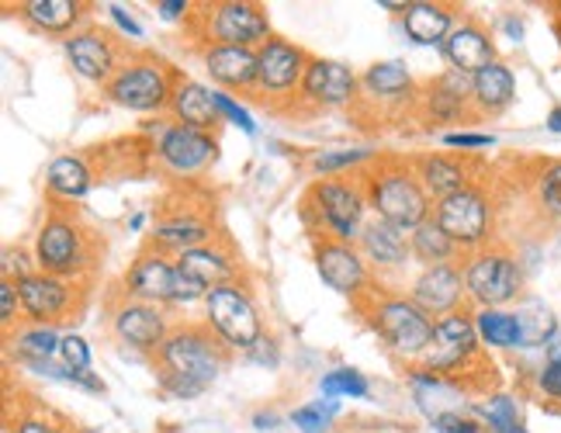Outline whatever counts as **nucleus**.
<instances>
[{
  "instance_id": "nucleus-1",
  "label": "nucleus",
  "mask_w": 561,
  "mask_h": 433,
  "mask_svg": "<svg viewBox=\"0 0 561 433\" xmlns=\"http://www.w3.org/2000/svg\"><path fill=\"white\" fill-rule=\"evenodd\" d=\"M229 361V346L208 322H184L174 327L157 351L160 385L178 399H194L219 378Z\"/></svg>"
},
{
  "instance_id": "nucleus-2",
  "label": "nucleus",
  "mask_w": 561,
  "mask_h": 433,
  "mask_svg": "<svg viewBox=\"0 0 561 433\" xmlns=\"http://www.w3.org/2000/svg\"><path fill=\"white\" fill-rule=\"evenodd\" d=\"M364 191H368V205L381 223L396 226L402 232L420 229L430 215V191L423 187L416 167L409 163H385L371 173H360Z\"/></svg>"
},
{
  "instance_id": "nucleus-3",
  "label": "nucleus",
  "mask_w": 561,
  "mask_h": 433,
  "mask_svg": "<svg viewBox=\"0 0 561 433\" xmlns=\"http://www.w3.org/2000/svg\"><path fill=\"white\" fill-rule=\"evenodd\" d=\"M364 208H368V191H364L360 173L357 178H322L309 187L301 215L306 223L330 236V240L354 243L364 232Z\"/></svg>"
},
{
  "instance_id": "nucleus-4",
  "label": "nucleus",
  "mask_w": 561,
  "mask_h": 433,
  "mask_svg": "<svg viewBox=\"0 0 561 433\" xmlns=\"http://www.w3.org/2000/svg\"><path fill=\"white\" fill-rule=\"evenodd\" d=\"M178 80L181 73L167 67L163 59L139 56L122 62V70L104 83V94L118 107H128V112H160V107H170Z\"/></svg>"
},
{
  "instance_id": "nucleus-5",
  "label": "nucleus",
  "mask_w": 561,
  "mask_h": 433,
  "mask_svg": "<svg viewBox=\"0 0 561 433\" xmlns=\"http://www.w3.org/2000/svg\"><path fill=\"white\" fill-rule=\"evenodd\" d=\"M312 56L295 46V42L271 35L261 49H256V87L253 94L264 107H285L298 101L301 94V80H306Z\"/></svg>"
},
{
  "instance_id": "nucleus-6",
  "label": "nucleus",
  "mask_w": 561,
  "mask_h": 433,
  "mask_svg": "<svg viewBox=\"0 0 561 433\" xmlns=\"http://www.w3.org/2000/svg\"><path fill=\"white\" fill-rule=\"evenodd\" d=\"M434 316H426L413 298L385 295L371 301V327L399 357H423L434 343Z\"/></svg>"
},
{
  "instance_id": "nucleus-7",
  "label": "nucleus",
  "mask_w": 561,
  "mask_h": 433,
  "mask_svg": "<svg viewBox=\"0 0 561 433\" xmlns=\"http://www.w3.org/2000/svg\"><path fill=\"white\" fill-rule=\"evenodd\" d=\"M465 292L479 309H500L524 295V267L503 247H485L465 264Z\"/></svg>"
},
{
  "instance_id": "nucleus-8",
  "label": "nucleus",
  "mask_w": 561,
  "mask_h": 433,
  "mask_svg": "<svg viewBox=\"0 0 561 433\" xmlns=\"http://www.w3.org/2000/svg\"><path fill=\"white\" fill-rule=\"evenodd\" d=\"M205 322L219 333V340L229 346V351H253L256 343L264 340V322L261 312H256V301L250 298V292L232 281V285H222L208 292L205 298Z\"/></svg>"
},
{
  "instance_id": "nucleus-9",
  "label": "nucleus",
  "mask_w": 561,
  "mask_h": 433,
  "mask_svg": "<svg viewBox=\"0 0 561 433\" xmlns=\"http://www.w3.org/2000/svg\"><path fill=\"white\" fill-rule=\"evenodd\" d=\"M91 243H88V229H83L73 215L67 212H53L38 229L35 240V264L42 274L53 277H77L88 271L91 264Z\"/></svg>"
},
{
  "instance_id": "nucleus-10",
  "label": "nucleus",
  "mask_w": 561,
  "mask_h": 433,
  "mask_svg": "<svg viewBox=\"0 0 561 433\" xmlns=\"http://www.w3.org/2000/svg\"><path fill=\"white\" fill-rule=\"evenodd\" d=\"M474 361H482V340H479V330H474V316L461 309L440 316L434 322V343H430V351L420 357L426 375L455 381Z\"/></svg>"
},
{
  "instance_id": "nucleus-11",
  "label": "nucleus",
  "mask_w": 561,
  "mask_h": 433,
  "mask_svg": "<svg viewBox=\"0 0 561 433\" xmlns=\"http://www.w3.org/2000/svg\"><path fill=\"white\" fill-rule=\"evenodd\" d=\"M205 38L211 46H243L261 49L271 38V21L261 4L250 0H226L205 8Z\"/></svg>"
},
{
  "instance_id": "nucleus-12",
  "label": "nucleus",
  "mask_w": 561,
  "mask_h": 433,
  "mask_svg": "<svg viewBox=\"0 0 561 433\" xmlns=\"http://www.w3.org/2000/svg\"><path fill=\"white\" fill-rule=\"evenodd\" d=\"M434 223L465 250H479L492 236V205L482 187H465L437 202Z\"/></svg>"
},
{
  "instance_id": "nucleus-13",
  "label": "nucleus",
  "mask_w": 561,
  "mask_h": 433,
  "mask_svg": "<svg viewBox=\"0 0 561 433\" xmlns=\"http://www.w3.org/2000/svg\"><path fill=\"white\" fill-rule=\"evenodd\" d=\"M18 298H21V312L28 316V322H38V327H56V322L77 316V309L83 306L73 281L42 271L18 281Z\"/></svg>"
},
{
  "instance_id": "nucleus-14",
  "label": "nucleus",
  "mask_w": 561,
  "mask_h": 433,
  "mask_svg": "<svg viewBox=\"0 0 561 433\" xmlns=\"http://www.w3.org/2000/svg\"><path fill=\"white\" fill-rule=\"evenodd\" d=\"M360 98V80L347 62L336 59H316L309 62L306 80H301L298 101H306L312 107H347Z\"/></svg>"
},
{
  "instance_id": "nucleus-15",
  "label": "nucleus",
  "mask_w": 561,
  "mask_h": 433,
  "mask_svg": "<svg viewBox=\"0 0 561 433\" xmlns=\"http://www.w3.org/2000/svg\"><path fill=\"white\" fill-rule=\"evenodd\" d=\"M316 271L340 295L357 298V295L368 292V267H364V257L354 250V243L319 236L316 240Z\"/></svg>"
},
{
  "instance_id": "nucleus-16",
  "label": "nucleus",
  "mask_w": 561,
  "mask_h": 433,
  "mask_svg": "<svg viewBox=\"0 0 561 433\" xmlns=\"http://www.w3.org/2000/svg\"><path fill=\"white\" fill-rule=\"evenodd\" d=\"M215 133H202V128H187V125H167L163 136L157 139V157L167 170L174 173H198L211 167L215 160Z\"/></svg>"
},
{
  "instance_id": "nucleus-17",
  "label": "nucleus",
  "mask_w": 561,
  "mask_h": 433,
  "mask_svg": "<svg viewBox=\"0 0 561 433\" xmlns=\"http://www.w3.org/2000/svg\"><path fill=\"white\" fill-rule=\"evenodd\" d=\"M67 59L70 67L94 83H107L118 70H122V53L112 38H107L101 29H80L67 38Z\"/></svg>"
},
{
  "instance_id": "nucleus-18",
  "label": "nucleus",
  "mask_w": 561,
  "mask_h": 433,
  "mask_svg": "<svg viewBox=\"0 0 561 433\" xmlns=\"http://www.w3.org/2000/svg\"><path fill=\"white\" fill-rule=\"evenodd\" d=\"M465 271L455 267V264H440V267H426L416 285H413V298L416 306L426 312V316H450L461 309V298H465Z\"/></svg>"
},
{
  "instance_id": "nucleus-19",
  "label": "nucleus",
  "mask_w": 561,
  "mask_h": 433,
  "mask_svg": "<svg viewBox=\"0 0 561 433\" xmlns=\"http://www.w3.org/2000/svg\"><path fill=\"white\" fill-rule=\"evenodd\" d=\"M444 59L450 62V70L458 73H482L485 67H492L495 62V46H492V35L479 25L474 18H465L455 25V32L447 35L444 42Z\"/></svg>"
},
{
  "instance_id": "nucleus-20",
  "label": "nucleus",
  "mask_w": 561,
  "mask_h": 433,
  "mask_svg": "<svg viewBox=\"0 0 561 433\" xmlns=\"http://www.w3.org/2000/svg\"><path fill=\"white\" fill-rule=\"evenodd\" d=\"M178 288V267L167 264L160 253H139L136 264L125 274V292L146 306H160V301H174Z\"/></svg>"
},
{
  "instance_id": "nucleus-21",
  "label": "nucleus",
  "mask_w": 561,
  "mask_h": 433,
  "mask_svg": "<svg viewBox=\"0 0 561 433\" xmlns=\"http://www.w3.org/2000/svg\"><path fill=\"white\" fill-rule=\"evenodd\" d=\"M474 87H471V77L468 73H458V70H447L440 77H434L426 83V91L420 94V104L426 118L434 122H455L461 118L465 112H474Z\"/></svg>"
},
{
  "instance_id": "nucleus-22",
  "label": "nucleus",
  "mask_w": 561,
  "mask_h": 433,
  "mask_svg": "<svg viewBox=\"0 0 561 433\" xmlns=\"http://www.w3.org/2000/svg\"><path fill=\"white\" fill-rule=\"evenodd\" d=\"M115 337L125 340L136 351H160L163 340L170 337L167 316L157 306H146V301H125V306L115 312Z\"/></svg>"
},
{
  "instance_id": "nucleus-23",
  "label": "nucleus",
  "mask_w": 561,
  "mask_h": 433,
  "mask_svg": "<svg viewBox=\"0 0 561 433\" xmlns=\"http://www.w3.org/2000/svg\"><path fill=\"white\" fill-rule=\"evenodd\" d=\"M208 77L226 87V91H247L253 94L256 87V49L243 46H208L202 53Z\"/></svg>"
},
{
  "instance_id": "nucleus-24",
  "label": "nucleus",
  "mask_w": 561,
  "mask_h": 433,
  "mask_svg": "<svg viewBox=\"0 0 561 433\" xmlns=\"http://www.w3.org/2000/svg\"><path fill=\"white\" fill-rule=\"evenodd\" d=\"M170 115H174L178 125L202 128V133H215L222 122L219 107H215V91H208V87L194 83L187 77L178 80V91L170 98Z\"/></svg>"
},
{
  "instance_id": "nucleus-25",
  "label": "nucleus",
  "mask_w": 561,
  "mask_h": 433,
  "mask_svg": "<svg viewBox=\"0 0 561 433\" xmlns=\"http://www.w3.org/2000/svg\"><path fill=\"white\" fill-rule=\"evenodd\" d=\"M178 271L194 281L198 288L205 292H215V288H222V285H232L236 281V264H232V257L219 247H194V250H184L178 257Z\"/></svg>"
},
{
  "instance_id": "nucleus-26",
  "label": "nucleus",
  "mask_w": 561,
  "mask_h": 433,
  "mask_svg": "<svg viewBox=\"0 0 561 433\" xmlns=\"http://www.w3.org/2000/svg\"><path fill=\"white\" fill-rule=\"evenodd\" d=\"M455 25H458L455 11L444 8V4H434V0H416V4H409L402 14V29L409 38L416 42V46H440L444 49V42L450 32H455Z\"/></svg>"
},
{
  "instance_id": "nucleus-27",
  "label": "nucleus",
  "mask_w": 561,
  "mask_h": 433,
  "mask_svg": "<svg viewBox=\"0 0 561 433\" xmlns=\"http://www.w3.org/2000/svg\"><path fill=\"white\" fill-rule=\"evenodd\" d=\"M18 14L28 21L35 32H49V35H73L80 32L88 8L77 4V0H25L18 8Z\"/></svg>"
},
{
  "instance_id": "nucleus-28",
  "label": "nucleus",
  "mask_w": 561,
  "mask_h": 433,
  "mask_svg": "<svg viewBox=\"0 0 561 433\" xmlns=\"http://www.w3.org/2000/svg\"><path fill=\"white\" fill-rule=\"evenodd\" d=\"M208 240H211V223L191 208H178V212L163 215L153 229V243L167 247V250H178V253L205 247Z\"/></svg>"
},
{
  "instance_id": "nucleus-29",
  "label": "nucleus",
  "mask_w": 561,
  "mask_h": 433,
  "mask_svg": "<svg viewBox=\"0 0 561 433\" xmlns=\"http://www.w3.org/2000/svg\"><path fill=\"white\" fill-rule=\"evenodd\" d=\"M471 87H474V98H471L474 115H503L516 98V77L500 59H495L492 67H485L482 73H474Z\"/></svg>"
},
{
  "instance_id": "nucleus-30",
  "label": "nucleus",
  "mask_w": 561,
  "mask_h": 433,
  "mask_svg": "<svg viewBox=\"0 0 561 433\" xmlns=\"http://www.w3.org/2000/svg\"><path fill=\"white\" fill-rule=\"evenodd\" d=\"M416 173L423 187L434 194L437 202L450 198V194H458L465 187H471V173H468V163L450 157V153H426L416 160Z\"/></svg>"
},
{
  "instance_id": "nucleus-31",
  "label": "nucleus",
  "mask_w": 561,
  "mask_h": 433,
  "mask_svg": "<svg viewBox=\"0 0 561 433\" xmlns=\"http://www.w3.org/2000/svg\"><path fill=\"white\" fill-rule=\"evenodd\" d=\"M357 243H360V257H368L375 267H402L405 260L413 257V247H409L405 232L381 223V219L364 226Z\"/></svg>"
},
{
  "instance_id": "nucleus-32",
  "label": "nucleus",
  "mask_w": 561,
  "mask_h": 433,
  "mask_svg": "<svg viewBox=\"0 0 561 433\" xmlns=\"http://www.w3.org/2000/svg\"><path fill=\"white\" fill-rule=\"evenodd\" d=\"M360 98L368 101H409L413 98V77H409V70L402 67V62H375V67L364 70L360 77Z\"/></svg>"
},
{
  "instance_id": "nucleus-33",
  "label": "nucleus",
  "mask_w": 561,
  "mask_h": 433,
  "mask_svg": "<svg viewBox=\"0 0 561 433\" xmlns=\"http://www.w3.org/2000/svg\"><path fill=\"white\" fill-rule=\"evenodd\" d=\"M474 330H479L482 346H495V351L524 346V330H520V319H516V312L479 309V312H474Z\"/></svg>"
},
{
  "instance_id": "nucleus-34",
  "label": "nucleus",
  "mask_w": 561,
  "mask_h": 433,
  "mask_svg": "<svg viewBox=\"0 0 561 433\" xmlns=\"http://www.w3.org/2000/svg\"><path fill=\"white\" fill-rule=\"evenodd\" d=\"M409 247H413V257L423 260L426 267L450 264V260H455V253H458V243L450 240V236L434 219H426L420 229L409 232Z\"/></svg>"
},
{
  "instance_id": "nucleus-35",
  "label": "nucleus",
  "mask_w": 561,
  "mask_h": 433,
  "mask_svg": "<svg viewBox=\"0 0 561 433\" xmlns=\"http://www.w3.org/2000/svg\"><path fill=\"white\" fill-rule=\"evenodd\" d=\"M46 184L59 198H83L91 187V167L80 157H56L46 170Z\"/></svg>"
},
{
  "instance_id": "nucleus-36",
  "label": "nucleus",
  "mask_w": 561,
  "mask_h": 433,
  "mask_svg": "<svg viewBox=\"0 0 561 433\" xmlns=\"http://www.w3.org/2000/svg\"><path fill=\"white\" fill-rule=\"evenodd\" d=\"M59 343L62 337H56V327H38V322H28L11 337L14 354L25 361H49L53 354H59Z\"/></svg>"
},
{
  "instance_id": "nucleus-37",
  "label": "nucleus",
  "mask_w": 561,
  "mask_h": 433,
  "mask_svg": "<svg viewBox=\"0 0 561 433\" xmlns=\"http://www.w3.org/2000/svg\"><path fill=\"white\" fill-rule=\"evenodd\" d=\"M479 417L485 420V426L492 433H527L520 423V406H516L513 396L506 392H495L479 406Z\"/></svg>"
},
{
  "instance_id": "nucleus-38",
  "label": "nucleus",
  "mask_w": 561,
  "mask_h": 433,
  "mask_svg": "<svg viewBox=\"0 0 561 433\" xmlns=\"http://www.w3.org/2000/svg\"><path fill=\"white\" fill-rule=\"evenodd\" d=\"M520 319V330H524V346H548L558 333V322H554V312L541 301H527V306L516 312Z\"/></svg>"
},
{
  "instance_id": "nucleus-39",
  "label": "nucleus",
  "mask_w": 561,
  "mask_h": 433,
  "mask_svg": "<svg viewBox=\"0 0 561 433\" xmlns=\"http://www.w3.org/2000/svg\"><path fill=\"white\" fill-rule=\"evenodd\" d=\"M319 388H322V396H330V399H336V396H354V399H368V392H371L368 378H364L360 372H354V367H336V372L322 375Z\"/></svg>"
},
{
  "instance_id": "nucleus-40",
  "label": "nucleus",
  "mask_w": 561,
  "mask_h": 433,
  "mask_svg": "<svg viewBox=\"0 0 561 433\" xmlns=\"http://www.w3.org/2000/svg\"><path fill=\"white\" fill-rule=\"evenodd\" d=\"M333 417H336V402L333 399H316L309 406H298L291 413V423L301 433H330L333 430Z\"/></svg>"
},
{
  "instance_id": "nucleus-41",
  "label": "nucleus",
  "mask_w": 561,
  "mask_h": 433,
  "mask_svg": "<svg viewBox=\"0 0 561 433\" xmlns=\"http://www.w3.org/2000/svg\"><path fill=\"white\" fill-rule=\"evenodd\" d=\"M537 205H541L551 219H561V160H548L537 173Z\"/></svg>"
},
{
  "instance_id": "nucleus-42",
  "label": "nucleus",
  "mask_w": 561,
  "mask_h": 433,
  "mask_svg": "<svg viewBox=\"0 0 561 433\" xmlns=\"http://www.w3.org/2000/svg\"><path fill=\"white\" fill-rule=\"evenodd\" d=\"M375 157V149H340V153H322L312 160V170L322 173V178H333V173L340 170H354L357 163L364 160H371Z\"/></svg>"
},
{
  "instance_id": "nucleus-43",
  "label": "nucleus",
  "mask_w": 561,
  "mask_h": 433,
  "mask_svg": "<svg viewBox=\"0 0 561 433\" xmlns=\"http://www.w3.org/2000/svg\"><path fill=\"white\" fill-rule=\"evenodd\" d=\"M59 357L67 367H73V372H91V351H88V343H83V337H77V333L62 337Z\"/></svg>"
},
{
  "instance_id": "nucleus-44",
  "label": "nucleus",
  "mask_w": 561,
  "mask_h": 433,
  "mask_svg": "<svg viewBox=\"0 0 561 433\" xmlns=\"http://www.w3.org/2000/svg\"><path fill=\"white\" fill-rule=\"evenodd\" d=\"M537 392L551 406H561V361H548L541 372H537Z\"/></svg>"
},
{
  "instance_id": "nucleus-45",
  "label": "nucleus",
  "mask_w": 561,
  "mask_h": 433,
  "mask_svg": "<svg viewBox=\"0 0 561 433\" xmlns=\"http://www.w3.org/2000/svg\"><path fill=\"white\" fill-rule=\"evenodd\" d=\"M215 107H219V115L226 118V122H232V125H240L243 133H256V125H253V118L247 115V107H240L236 104L229 94H222V91H215Z\"/></svg>"
},
{
  "instance_id": "nucleus-46",
  "label": "nucleus",
  "mask_w": 561,
  "mask_h": 433,
  "mask_svg": "<svg viewBox=\"0 0 561 433\" xmlns=\"http://www.w3.org/2000/svg\"><path fill=\"white\" fill-rule=\"evenodd\" d=\"M434 430L437 433H482V423L468 413H444L434 420Z\"/></svg>"
},
{
  "instance_id": "nucleus-47",
  "label": "nucleus",
  "mask_w": 561,
  "mask_h": 433,
  "mask_svg": "<svg viewBox=\"0 0 561 433\" xmlns=\"http://www.w3.org/2000/svg\"><path fill=\"white\" fill-rule=\"evenodd\" d=\"M21 298H18V285L11 277H4V285H0V319H4V327L11 330V322L21 316Z\"/></svg>"
},
{
  "instance_id": "nucleus-48",
  "label": "nucleus",
  "mask_w": 561,
  "mask_h": 433,
  "mask_svg": "<svg viewBox=\"0 0 561 433\" xmlns=\"http://www.w3.org/2000/svg\"><path fill=\"white\" fill-rule=\"evenodd\" d=\"M444 143L455 146V149H485V146H495V139L482 136V133H447Z\"/></svg>"
},
{
  "instance_id": "nucleus-49",
  "label": "nucleus",
  "mask_w": 561,
  "mask_h": 433,
  "mask_svg": "<svg viewBox=\"0 0 561 433\" xmlns=\"http://www.w3.org/2000/svg\"><path fill=\"white\" fill-rule=\"evenodd\" d=\"M14 433H62V430L42 417H21L14 420Z\"/></svg>"
},
{
  "instance_id": "nucleus-50",
  "label": "nucleus",
  "mask_w": 561,
  "mask_h": 433,
  "mask_svg": "<svg viewBox=\"0 0 561 433\" xmlns=\"http://www.w3.org/2000/svg\"><path fill=\"white\" fill-rule=\"evenodd\" d=\"M107 14H112V21H115V25H118L128 38H142V25H139V21L128 18L118 4H107Z\"/></svg>"
},
{
  "instance_id": "nucleus-51",
  "label": "nucleus",
  "mask_w": 561,
  "mask_h": 433,
  "mask_svg": "<svg viewBox=\"0 0 561 433\" xmlns=\"http://www.w3.org/2000/svg\"><path fill=\"white\" fill-rule=\"evenodd\" d=\"M157 8H160V14H163V18H184L191 4H187V0H160Z\"/></svg>"
},
{
  "instance_id": "nucleus-52",
  "label": "nucleus",
  "mask_w": 561,
  "mask_h": 433,
  "mask_svg": "<svg viewBox=\"0 0 561 433\" xmlns=\"http://www.w3.org/2000/svg\"><path fill=\"white\" fill-rule=\"evenodd\" d=\"M548 133H554V136H561V104H554L551 112H548Z\"/></svg>"
},
{
  "instance_id": "nucleus-53",
  "label": "nucleus",
  "mask_w": 561,
  "mask_h": 433,
  "mask_svg": "<svg viewBox=\"0 0 561 433\" xmlns=\"http://www.w3.org/2000/svg\"><path fill=\"white\" fill-rule=\"evenodd\" d=\"M256 430H271V426H277V417L274 413H267V417H256V423H253Z\"/></svg>"
},
{
  "instance_id": "nucleus-54",
  "label": "nucleus",
  "mask_w": 561,
  "mask_h": 433,
  "mask_svg": "<svg viewBox=\"0 0 561 433\" xmlns=\"http://www.w3.org/2000/svg\"><path fill=\"white\" fill-rule=\"evenodd\" d=\"M506 29H510V38H520L524 35V25L516 18H506Z\"/></svg>"
},
{
  "instance_id": "nucleus-55",
  "label": "nucleus",
  "mask_w": 561,
  "mask_h": 433,
  "mask_svg": "<svg viewBox=\"0 0 561 433\" xmlns=\"http://www.w3.org/2000/svg\"><path fill=\"white\" fill-rule=\"evenodd\" d=\"M548 361H561V340L548 343Z\"/></svg>"
},
{
  "instance_id": "nucleus-56",
  "label": "nucleus",
  "mask_w": 561,
  "mask_h": 433,
  "mask_svg": "<svg viewBox=\"0 0 561 433\" xmlns=\"http://www.w3.org/2000/svg\"><path fill=\"white\" fill-rule=\"evenodd\" d=\"M554 29H558V35H561V4L554 8Z\"/></svg>"
}]
</instances>
